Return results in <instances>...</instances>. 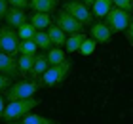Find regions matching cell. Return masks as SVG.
Instances as JSON below:
<instances>
[{"mask_svg": "<svg viewBox=\"0 0 133 124\" xmlns=\"http://www.w3.org/2000/svg\"><path fill=\"white\" fill-rule=\"evenodd\" d=\"M40 105V99L32 97H27V99H17V101H8V105L4 107V113H2V119L6 122H14V120H21L27 113Z\"/></svg>", "mask_w": 133, "mask_h": 124, "instance_id": "obj_1", "label": "cell"}, {"mask_svg": "<svg viewBox=\"0 0 133 124\" xmlns=\"http://www.w3.org/2000/svg\"><path fill=\"white\" fill-rule=\"evenodd\" d=\"M70 71V61H63V63L57 65H50L46 69V73L38 78V86H46V88H51L55 84H61L66 78V74Z\"/></svg>", "mask_w": 133, "mask_h": 124, "instance_id": "obj_2", "label": "cell"}, {"mask_svg": "<svg viewBox=\"0 0 133 124\" xmlns=\"http://www.w3.org/2000/svg\"><path fill=\"white\" fill-rule=\"evenodd\" d=\"M129 19H131V14L125 10H120V8H110V11L105 15V23L110 29V33H122V31H125L129 25Z\"/></svg>", "mask_w": 133, "mask_h": 124, "instance_id": "obj_3", "label": "cell"}, {"mask_svg": "<svg viewBox=\"0 0 133 124\" xmlns=\"http://www.w3.org/2000/svg\"><path fill=\"white\" fill-rule=\"evenodd\" d=\"M8 101H17V99H27L32 97L38 90V82L34 80H19L8 88Z\"/></svg>", "mask_w": 133, "mask_h": 124, "instance_id": "obj_4", "label": "cell"}, {"mask_svg": "<svg viewBox=\"0 0 133 124\" xmlns=\"http://www.w3.org/2000/svg\"><path fill=\"white\" fill-rule=\"evenodd\" d=\"M55 25L63 31V33H69V34H72V33H84V25L78 19H74L72 15H69L65 10H61V11L55 14Z\"/></svg>", "mask_w": 133, "mask_h": 124, "instance_id": "obj_5", "label": "cell"}, {"mask_svg": "<svg viewBox=\"0 0 133 124\" xmlns=\"http://www.w3.org/2000/svg\"><path fill=\"white\" fill-rule=\"evenodd\" d=\"M63 10H65L69 15H72L74 19H78L82 25H89V23H91V19H93V15L89 14L88 6L82 4V2H78V0H70V2H66Z\"/></svg>", "mask_w": 133, "mask_h": 124, "instance_id": "obj_6", "label": "cell"}, {"mask_svg": "<svg viewBox=\"0 0 133 124\" xmlns=\"http://www.w3.org/2000/svg\"><path fill=\"white\" fill-rule=\"evenodd\" d=\"M17 46H19L17 33H14L10 27H2L0 29V50L14 57V55L17 54Z\"/></svg>", "mask_w": 133, "mask_h": 124, "instance_id": "obj_7", "label": "cell"}, {"mask_svg": "<svg viewBox=\"0 0 133 124\" xmlns=\"http://www.w3.org/2000/svg\"><path fill=\"white\" fill-rule=\"evenodd\" d=\"M0 74H6V76H19V69H17V61L8 55L6 52L0 50Z\"/></svg>", "mask_w": 133, "mask_h": 124, "instance_id": "obj_8", "label": "cell"}, {"mask_svg": "<svg viewBox=\"0 0 133 124\" xmlns=\"http://www.w3.org/2000/svg\"><path fill=\"white\" fill-rule=\"evenodd\" d=\"M48 67H50V61H48L46 55H36V57H34V63H32V67H31V71H29V76H31V80L38 82V78L46 73Z\"/></svg>", "mask_w": 133, "mask_h": 124, "instance_id": "obj_9", "label": "cell"}, {"mask_svg": "<svg viewBox=\"0 0 133 124\" xmlns=\"http://www.w3.org/2000/svg\"><path fill=\"white\" fill-rule=\"evenodd\" d=\"M4 19L6 23H8V27H19V25H23L27 21V15H25V11H23L21 8H10L8 11H6V15H4Z\"/></svg>", "mask_w": 133, "mask_h": 124, "instance_id": "obj_10", "label": "cell"}, {"mask_svg": "<svg viewBox=\"0 0 133 124\" xmlns=\"http://www.w3.org/2000/svg\"><path fill=\"white\" fill-rule=\"evenodd\" d=\"M89 33H91V38H93L95 42H101V44L108 42V40H110V36H112L110 29L107 27V23H95Z\"/></svg>", "mask_w": 133, "mask_h": 124, "instance_id": "obj_11", "label": "cell"}, {"mask_svg": "<svg viewBox=\"0 0 133 124\" xmlns=\"http://www.w3.org/2000/svg\"><path fill=\"white\" fill-rule=\"evenodd\" d=\"M29 6L40 14H51L57 6V0H29Z\"/></svg>", "mask_w": 133, "mask_h": 124, "instance_id": "obj_12", "label": "cell"}, {"mask_svg": "<svg viewBox=\"0 0 133 124\" xmlns=\"http://www.w3.org/2000/svg\"><path fill=\"white\" fill-rule=\"evenodd\" d=\"M31 25L36 29V31H44L51 25V17L50 14H40V11H34L31 15Z\"/></svg>", "mask_w": 133, "mask_h": 124, "instance_id": "obj_13", "label": "cell"}, {"mask_svg": "<svg viewBox=\"0 0 133 124\" xmlns=\"http://www.w3.org/2000/svg\"><path fill=\"white\" fill-rule=\"evenodd\" d=\"M34 57H36V54H21V57L17 59V69H19L21 76L29 74V71H31V67L34 63Z\"/></svg>", "mask_w": 133, "mask_h": 124, "instance_id": "obj_14", "label": "cell"}, {"mask_svg": "<svg viewBox=\"0 0 133 124\" xmlns=\"http://www.w3.org/2000/svg\"><path fill=\"white\" fill-rule=\"evenodd\" d=\"M86 40V34L84 33H72L69 38L65 40V46H66V52H78V48H80V44Z\"/></svg>", "mask_w": 133, "mask_h": 124, "instance_id": "obj_15", "label": "cell"}, {"mask_svg": "<svg viewBox=\"0 0 133 124\" xmlns=\"http://www.w3.org/2000/svg\"><path fill=\"white\" fill-rule=\"evenodd\" d=\"M91 6H93V15L101 19V17H105L108 11H110V8H112V0H95Z\"/></svg>", "mask_w": 133, "mask_h": 124, "instance_id": "obj_16", "label": "cell"}, {"mask_svg": "<svg viewBox=\"0 0 133 124\" xmlns=\"http://www.w3.org/2000/svg\"><path fill=\"white\" fill-rule=\"evenodd\" d=\"M50 31H48V36H50V40H51V44H55V46H63L65 44V40H66V36L61 29L57 27V25H50L48 27Z\"/></svg>", "mask_w": 133, "mask_h": 124, "instance_id": "obj_17", "label": "cell"}, {"mask_svg": "<svg viewBox=\"0 0 133 124\" xmlns=\"http://www.w3.org/2000/svg\"><path fill=\"white\" fill-rule=\"evenodd\" d=\"M32 40H34V44L38 46L40 50H50L53 46L51 40H50V36H48V33H44V31H36L34 36H32Z\"/></svg>", "mask_w": 133, "mask_h": 124, "instance_id": "obj_18", "label": "cell"}, {"mask_svg": "<svg viewBox=\"0 0 133 124\" xmlns=\"http://www.w3.org/2000/svg\"><path fill=\"white\" fill-rule=\"evenodd\" d=\"M21 124H57L46 116H40V115H32V113H27L25 116L21 119Z\"/></svg>", "mask_w": 133, "mask_h": 124, "instance_id": "obj_19", "label": "cell"}, {"mask_svg": "<svg viewBox=\"0 0 133 124\" xmlns=\"http://www.w3.org/2000/svg\"><path fill=\"white\" fill-rule=\"evenodd\" d=\"M34 33H36V29L32 27L31 23H27V21L17 27V38H21V40H29V38H32Z\"/></svg>", "mask_w": 133, "mask_h": 124, "instance_id": "obj_20", "label": "cell"}, {"mask_svg": "<svg viewBox=\"0 0 133 124\" xmlns=\"http://www.w3.org/2000/svg\"><path fill=\"white\" fill-rule=\"evenodd\" d=\"M48 61H50V65H57V63H63L65 61V52L59 48H50V52H48Z\"/></svg>", "mask_w": 133, "mask_h": 124, "instance_id": "obj_21", "label": "cell"}, {"mask_svg": "<svg viewBox=\"0 0 133 124\" xmlns=\"http://www.w3.org/2000/svg\"><path fill=\"white\" fill-rule=\"evenodd\" d=\"M36 50H38V46L34 44V40H32V38H29V40H21V42H19V46H17V52H19V54H36Z\"/></svg>", "mask_w": 133, "mask_h": 124, "instance_id": "obj_22", "label": "cell"}, {"mask_svg": "<svg viewBox=\"0 0 133 124\" xmlns=\"http://www.w3.org/2000/svg\"><path fill=\"white\" fill-rule=\"evenodd\" d=\"M95 44H97V42H95L93 38H86L80 44V48H78V52H80L82 55H91L93 52H95Z\"/></svg>", "mask_w": 133, "mask_h": 124, "instance_id": "obj_23", "label": "cell"}, {"mask_svg": "<svg viewBox=\"0 0 133 124\" xmlns=\"http://www.w3.org/2000/svg\"><path fill=\"white\" fill-rule=\"evenodd\" d=\"M112 4L116 6V8H120V10L129 11V14H131V10H133V0H112Z\"/></svg>", "mask_w": 133, "mask_h": 124, "instance_id": "obj_24", "label": "cell"}, {"mask_svg": "<svg viewBox=\"0 0 133 124\" xmlns=\"http://www.w3.org/2000/svg\"><path fill=\"white\" fill-rule=\"evenodd\" d=\"M124 33H125V38H128V42H129V44H133V17L129 19V25H128V29H125Z\"/></svg>", "mask_w": 133, "mask_h": 124, "instance_id": "obj_25", "label": "cell"}, {"mask_svg": "<svg viewBox=\"0 0 133 124\" xmlns=\"http://www.w3.org/2000/svg\"><path fill=\"white\" fill-rule=\"evenodd\" d=\"M8 4H11L14 8H27L29 6V0H8Z\"/></svg>", "mask_w": 133, "mask_h": 124, "instance_id": "obj_26", "label": "cell"}, {"mask_svg": "<svg viewBox=\"0 0 133 124\" xmlns=\"http://www.w3.org/2000/svg\"><path fill=\"white\" fill-rule=\"evenodd\" d=\"M10 88V76H6V74H0V92L8 90Z\"/></svg>", "mask_w": 133, "mask_h": 124, "instance_id": "obj_27", "label": "cell"}, {"mask_svg": "<svg viewBox=\"0 0 133 124\" xmlns=\"http://www.w3.org/2000/svg\"><path fill=\"white\" fill-rule=\"evenodd\" d=\"M6 11H8V0H0V19H4Z\"/></svg>", "mask_w": 133, "mask_h": 124, "instance_id": "obj_28", "label": "cell"}, {"mask_svg": "<svg viewBox=\"0 0 133 124\" xmlns=\"http://www.w3.org/2000/svg\"><path fill=\"white\" fill-rule=\"evenodd\" d=\"M4 107H6V105H4V97H2V96H0V119H2V113H4Z\"/></svg>", "mask_w": 133, "mask_h": 124, "instance_id": "obj_29", "label": "cell"}, {"mask_svg": "<svg viewBox=\"0 0 133 124\" xmlns=\"http://www.w3.org/2000/svg\"><path fill=\"white\" fill-rule=\"evenodd\" d=\"M95 2V0H82V4H86V6H91Z\"/></svg>", "mask_w": 133, "mask_h": 124, "instance_id": "obj_30", "label": "cell"}, {"mask_svg": "<svg viewBox=\"0 0 133 124\" xmlns=\"http://www.w3.org/2000/svg\"><path fill=\"white\" fill-rule=\"evenodd\" d=\"M8 124H21V122H15V120H14V122H8Z\"/></svg>", "mask_w": 133, "mask_h": 124, "instance_id": "obj_31", "label": "cell"}]
</instances>
